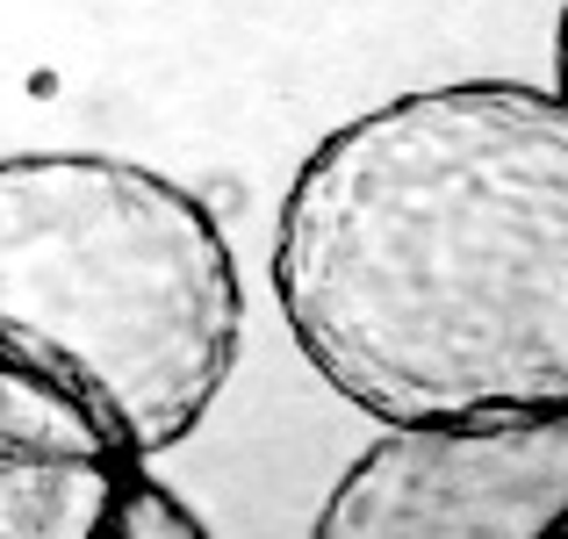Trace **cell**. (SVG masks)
<instances>
[{"label": "cell", "mask_w": 568, "mask_h": 539, "mask_svg": "<svg viewBox=\"0 0 568 539\" xmlns=\"http://www.w3.org/2000/svg\"><path fill=\"white\" fill-rule=\"evenodd\" d=\"M144 475L80 396L0 346V539H123Z\"/></svg>", "instance_id": "obj_4"}, {"label": "cell", "mask_w": 568, "mask_h": 539, "mask_svg": "<svg viewBox=\"0 0 568 539\" xmlns=\"http://www.w3.org/2000/svg\"><path fill=\"white\" fill-rule=\"evenodd\" d=\"M540 539H568V511H561V518H555V526H547Z\"/></svg>", "instance_id": "obj_7"}, {"label": "cell", "mask_w": 568, "mask_h": 539, "mask_svg": "<svg viewBox=\"0 0 568 539\" xmlns=\"http://www.w3.org/2000/svg\"><path fill=\"white\" fill-rule=\"evenodd\" d=\"M555 101L568 109V0H561V22H555Z\"/></svg>", "instance_id": "obj_6"}, {"label": "cell", "mask_w": 568, "mask_h": 539, "mask_svg": "<svg viewBox=\"0 0 568 539\" xmlns=\"http://www.w3.org/2000/svg\"><path fill=\"white\" fill-rule=\"evenodd\" d=\"M568 511V410L382 425L310 539H540Z\"/></svg>", "instance_id": "obj_3"}, {"label": "cell", "mask_w": 568, "mask_h": 539, "mask_svg": "<svg viewBox=\"0 0 568 539\" xmlns=\"http://www.w3.org/2000/svg\"><path fill=\"white\" fill-rule=\"evenodd\" d=\"M274 303L375 425L568 410V109L454 80L338 123L281 194Z\"/></svg>", "instance_id": "obj_1"}, {"label": "cell", "mask_w": 568, "mask_h": 539, "mask_svg": "<svg viewBox=\"0 0 568 539\" xmlns=\"http://www.w3.org/2000/svg\"><path fill=\"white\" fill-rule=\"evenodd\" d=\"M0 346L152 468L216 410L245 346V281L216 209L144 159H0Z\"/></svg>", "instance_id": "obj_2"}, {"label": "cell", "mask_w": 568, "mask_h": 539, "mask_svg": "<svg viewBox=\"0 0 568 539\" xmlns=\"http://www.w3.org/2000/svg\"><path fill=\"white\" fill-rule=\"evenodd\" d=\"M123 539H209V532H202V518H194L187 504L159 482V475H144V482H138V504H130Z\"/></svg>", "instance_id": "obj_5"}]
</instances>
